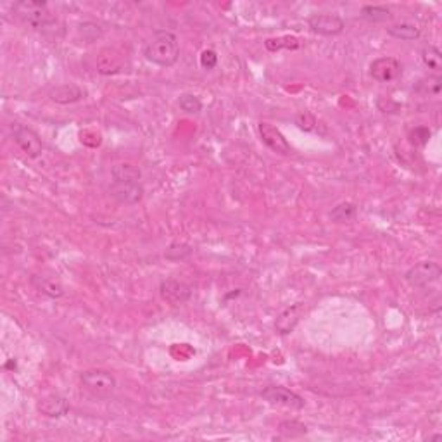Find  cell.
<instances>
[{
  "instance_id": "cell-1",
  "label": "cell",
  "mask_w": 442,
  "mask_h": 442,
  "mask_svg": "<svg viewBox=\"0 0 442 442\" xmlns=\"http://www.w3.org/2000/svg\"><path fill=\"white\" fill-rule=\"evenodd\" d=\"M109 194L121 206H135L143 199L142 171L131 162H118L111 168Z\"/></svg>"
},
{
  "instance_id": "cell-2",
  "label": "cell",
  "mask_w": 442,
  "mask_h": 442,
  "mask_svg": "<svg viewBox=\"0 0 442 442\" xmlns=\"http://www.w3.org/2000/svg\"><path fill=\"white\" fill-rule=\"evenodd\" d=\"M13 13L16 14L18 20L35 32L58 35L60 25L56 14L48 9V4L44 0H20L13 4Z\"/></svg>"
},
{
  "instance_id": "cell-3",
  "label": "cell",
  "mask_w": 442,
  "mask_h": 442,
  "mask_svg": "<svg viewBox=\"0 0 442 442\" xmlns=\"http://www.w3.org/2000/svg\"><path fill=\"white\" fill-rule=\"evenodd\" d=\"M143 56L149 63L160 67H171L178 63L180 45L175 33L168 30H156L152 39L143 47Z\"/></svg>"
},
{
  "instance_id": "cell-4",
  "label": "cell",
  "mask_w": 442,
  "mask_h": 442,
  "mask_svg": "<svg viewBox=\"0 0 442 442\" xmlns=\"http://www.w3.org/2000/svg\"><path fill=\"white\" fill-rule=\"evenodd\" d=\"M80 382L86 392L93 398H109L116 389V379L111 372L102 368L86 370L80 375Z\"/></svg>"
},
{
  "instance_id": "cell-5",
  "label": "cell",
  "mask_w": 442,
  "mask_h": 442,
  "mask_svg": "<svg viewBox=\"0 0 442 442\" xmlns=\"http://www.w3.org/2000/svg\"><path fill=\"white\" fill-rule=\"evenodd\" d=\"M442 268L436 261H420L404 273V280L413 289H425L441 278Z\"/></svg>"
},
{
  "instance_id": "cell-6",
  "label": "cell",
  "mask_w": 442,
  "mask_h": 442,
  "mask_svg": "<svg viewBox=\"0 0 442 442\" xmlns=\"http://www.w3.org/2000/svg\"><path fill=\"white\" fill-rule=\"evenodd\" d=\"M11 135H13V141L18 147L32 160H37L44 154V143L39 137L35 130H32L30 126L21 123H13L11 124Z\"/></svg>"
},
{
  "instance_id": "cell-7",
  "label": "cell",
  "mask_w": 442,
  "mask_h": 442,
  "mask_svg": "<svg viewBox=\"0 0 442 442\" xmlns=\"http://www.w3.org/2000/svg\"><path fill=\"white\" fill-rule=\"evenodd\" d=\"M259 396L263 398V401L270 404H277V406L290 408V410H302L306 406L304 398H301L297 392L290 391V389L283 387V385H270V387H264Z\"/></svg>"
},
{
  "instance_id": "cell-8",
  "label": "cell",
  "mask_w": 442,
  "mask_h": 442,
  "mask_svg": "<svg viewBox=\"0 0 442 442\" xmlns=\"http://www.w3.org/2000/svg\"><path fill=\"white\" fill-rule=\"evenodd\" d=\"M160 294L162 301H166L171 306H183L190 301L192 297V287L187 282L180 280V278L169 277L161 282Z\"/></svg>"
},
{
  "instance_id": "cell-9",
  "label": "cell",
  "mask_w": 442,
  "mask_h": 442,
  "mask_svg": "<svg viewBox=\"0 0 442 442\" xmlns=\"http://www.w3.org/2000/svg\"><path fill=\"white\" fill-rule=\"evenodd\" d=\"M403 73V64L401 60L391 58V56H385V58H379L370 64V77L379 83H391L398 80Z\"/></svg>"
},
{
  "instance_id": "cell-10",
  "label": "cell",
  "mask_w": 442,
  "mask_h": 442,
  "mask_svg": "<svg viewBox=\"0 0 442 442\" xmlns=\"http://www.w3.org/2000/svg\"><path fill=\"white\" fill-rule=\"evenodd\" d=\"M308 28L322 37H337L346 28V22L337 14H313L308 18Z\"/></svg>"
},
{
  "instance_id": "cell-11",
  "label": "cell",
  "mask_w": 442,
  "mask_h": 442,
  "mask_svg": "<svg viewBox=\"0 0 442 442\" xmlns=\"http://www.w3.org/2000/svg\"><path fill=\"white\" fill-rule=\"evenodd\" d=\"M258 131L259 137H261V142L268 147L270 150H273L275 154H280V156H289L292 152V147H290L289 141L285 138V135L278 130L277 126H273L271 123H266V121H261L258 124Z\"/></svg>"
},
{
  "instance_id": "cell-12",
  "label": "cell",
  "mask_w": 442,
  "mask_h": 442,
  "mask_svg": "<svg viewBox=\"0 0 442 442\" xmlns=\"http://www.w3.org/2000/svg\"><path fill=\"white\" fill-rule=\"evenodd\" d=\"M30 283L35 290H39L44 296L51 297V299H60L66 294L63 282L59 280L58 275L51 273V271H40V273H33L30 277Z\"/></svg>"
},
{
  "instance_id": "cell-13",
  "label": "cell",
  "mask_w": 442,
  "mask_h": 442,
  "mask_svg": "<svg viewBox=\"0 0 442 442\" xmlns=\"http://www.w3.org/2000/svg\"><path fill=\"white\" fill-rule=\"evenodd\" d=\"M37 411L45 418H63L70 411V401L63 394H47L37 403Z\"/></svg>"
},
{
  "instance_id": "cell-14",
  "label": "cell",
  "mask_w": 442,
  "mask_h": 442,
  "mask_svg": "<svg viewBox=\"0 0 442 442\" xmlns=\"http://www.w3.org/2000/svg\"><path fill=\"white\" fill-rule=\"evenodd\" d=\"M302 315H304V304L302 302H296V304L289 306L275 320V330L280 335L292 334L294 328L301 322Z\"/></svg>"
},
{
  "instance_id": "cell-15",
  "label": "cell",
  "mask_w": 442,
  "mask_h": 442,
  "mask_svg": "<svg viewBox=\"0 0 442 442\" xmlns=\"http://www.w3.org/2000/svg\"><path fill=\"white\" fill-rule=\"evenodd\" d=\"M48 97H51L52 102L56 104H74V102H80L82 99H85V90L80 89L74 83H64V85H58L48 92Z\"/></svg>"
},
{
  "instance_id": "cell-16",
  "label": "cell",
  "mask_w": 442,
  "mask_h": 442,
  "mask_svg": "<svg viewBox=\"0 0 442 442\" xmlns=\"http://www.w3.org/2000/svg\"><path fill=\"white\" fill-rule=\"evenodd\" d=\"M387 33L396 40L413 41V40L420 39L422 30L418 28L417 25H411V22H399V25L389 26Z\"/></svg>"
},
{
  "instance_id": "cell-17",
  "label": "cell",
  "mask_w": 442,
  "mask_h": 442,
  "mask_svg": "<svg viewBox=\"0 0 442 442\" xmlns=\"http://www.w3.org/2000/svg\"><path fill=\"white\" fill-rule=\"evenodd\" d=\"M192 252H194V249H192V245L187 244V242H173V244H169L168 247H166L164 258L168 259V261L178 263L187 259Z\"/></svg>"
},
{
  "instance_id": "cell-18",
  "label": "cell",
  "mask_w": 442,
  "mask_h": 442,
  "mask_svg": "<svg viewBox=\"0 0 442 442\" xmlns=\"http://www.w3.org/2000/svg\"><path fill=\"white\" fill-rule=\"evenodd\" d=\"M360 18L368 22H384L391 18V9L385 6H363Z\"/></svg>"
},
{
  "instance_id": "cell-19",
  "label": "cell",
  "mask_w": 442,
  "mask_h": 442,
  "mask_svg": "<svg viewBox=\"0 0 442 442\" xmlns=\"http://www.w3.org/2000/svg\"><path fill=\"white\" fill-rule=\"evenodd\" d=\"M358 213V207L353 202H341L330 211V220L334 223H349L354 220Z\"/></svg>"
},
{
  "instance_id": "cell-20",
  "label": "cell",
  "mask_w": 442,
  "mask_h": 442,
  "mask_svg": "<svg viewBox=\"0 0 442 442\" xmlns=\"http://www.w3.org/2000/svg\"><path fill=\"white\" fill-rule=\"evenodd\" d=\"M422 60L429 70L436 71V73H439L442 70V52L436 47V45L427 44L425 47L422 48Z\"/></svg>"
},
{
  "instance_id": "cell-21",
  "label": "cell",
  "mask_w": 442,
  "mask_h": 442,
  "mask_svg": "<svg viewBox=\"0 0 442 442\" xmlns=\"http://www.w3.org/2000/svg\"><path fill=\"white\" fill-rule=\"evenodd\" d=\"M278 432L285 439H297V437H302L308 434V427L299 420H285L278 425Z\"/></svg>"
},
{
  "instance_id": "cell-22",
  "label": "cell",
  "mask_w": 442,
  "mask_h": 442,
  "mask_svg": "<svg viewBox=\"0 0 442 442\" xmlns=\"http://www.w3.org/2000/svg\"><path fill=\"white\" fill-rule=\"evenodd\" d=\"M264 47L270 52H277L280 48H296L301 47V41L296 37H278V39H266L264 40Z\"/></svg>"
},
{
  "instance_id": "cell-23",
  "label": "cell",
  "mask_w": 442,
  "mask_h": 442,
  "mask_svg": "<svg viewBox=\"0 0 442 442\" xmlns=\"http://www.w3.org/2000/svg\"><path fill=\"white\" fill-rule=\"evenodd\" d=\"M178 108L185 115H199L202 111V102L194 93H183L178 99Z\"/></svg>"
},
{
  "instance_id": "cell-24",
  "label": "cell",
  "mask_w": 442,
  "mask_h": 442,
  "mask_svg": "<svg viewBox=\"0 0 442 442\" xmlns=\"http://www.w3.org/2000/svg\"><path fill=\"white\" fill-rule=\"evenodd\" d=\"M121 70V63H119V56H116L112 52V58L105 56V52L102 51L99 56V73L100 74H115Z\"/></svg>"
},
{
  "instance_id": "cell-25",
  "label": "cell",
  "mask_w": 442,
  "mask_h": 442,
  "mask_svg": "<svg viewBox=\"0 0 442 442\" xmlns=\"http://www.w3.org/2000/svg\"><path fill=\"white\" fill-rule=\"evenodd\" d=\"M441 89H442V78L441 77L425 78V80L420 82V86H418V90H422V92L429 97L439 96Z\"/></svg>"
},
{
  "instance_id": "cell-26",
  "label": "cell",
  "mask_w": 442,
  "mask_h": 442,
  "mask_svg": "<svg viewBox=\"0 0 442 442\" xmlns=\"http://www.w3.org/2000/svg\"><path fill=\"white\" fill-rule=\"evenodd\" d=\"M430 137H432V131L427 126H415L413 130L410 131V142L413 143L415 147H425L429 143Z\"/></svg>"
},
{
  "instance_id": "cell-27",
  "label": "cell",
  "mask_w": 442,
  "mask_h": 442,
  "mask_svg": "<svg viewBox=\"0 0 442 442\" xmlns=\"http://www.w3.org/2000/svg\"><path fill=\"white\" fill-rule=\"evenodd\" d=\"M78 32H80V37H83V40L89 41V44H92V41H96L102 37V30L97 25H93V22H83V25H80V28H78Z\"/></svg>"
},
{
  "instance_id": "cell-28",
  "label": "cell",
  "mask_w": 442,
  "mask_h": 442,
  "mask_svg": "<svg viewBox=\"0 0 442 442\" xmlns=\"http://www.w3.org/2000/svg\"><path fill=\"white\" fill-rule=\"evenodd\" d=\"M199 60H201V66L204 67V70L211 71V70H214V67H216L218 56H216V52L211 51V48H206V51H202Z\"/></svg>"
}]
</instances>
